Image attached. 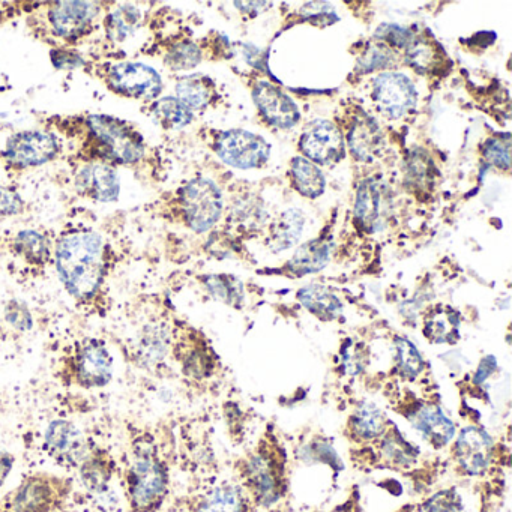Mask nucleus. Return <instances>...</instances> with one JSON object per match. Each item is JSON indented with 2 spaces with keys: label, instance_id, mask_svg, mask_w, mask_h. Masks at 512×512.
Listing matches in <instances>:
<instances>
[{
  "label": "nucleus",
  "instance_id": "nucleus-1",
  "mask_svg": "<svg viewBox=\"0 0 512 512\" xmlns=\"http://www.w3.org/2000/svg\"><path fill=\"white\" fill-rule=\"evenodd\" d=\"M56 271L68 295L82 310L103 314L107 280L115 254L97 230L74 227L59 236L53 253Z\"/></svg>",
  "mask_w": 512,
  "mask_h": 512
},
{
  "label": "nucleus",
  "instance_id": "nucleus-2",
  "mask_svg": "<svg viewBox=\"0 0 512 512\" xmlns=\"http://www.w3.org/2000/svg\"><path fill=\"white\" fill-rule=\"evenodd\" d=\"M128 512H158L169 494L170 472L154 434L134 428L119 466Z\"/></svg>",
  "mask_w": 512,
  "mask_h": 512
},
{
  "label": "nucleus",
  "instance_id": "nucleus-3",
  "mask_svg": "<svg viewBox=\"0 0 512 512\" xmlns=\"http://www.w3.org/2000/svg\"><path fill=\"white\" fill-rule=\"evenodd\" d=\"M77 121L85 133L80 158L86 164L136 166L145 158V140L127 121L107 115H89Z\"/></svg>",
  "mask_w": 512,
  "mask_h": 512
},
{
  "label": "nucleus",
  "instance_id": "nucleus-4",
  "mask_svg": "<svg viewBox=\"0 0 512 512\" xmlns=\"http://www.w3.org/2000/svg\"><path fill=\"white\" fill-rule=\"evenodd\" d=\"M115 361L103 340L86 337L65 347L53 367V376L65 388L85 391L106 388L113 379Z\"/></svg>",
  "mask_w": 512,
  "mask_h": 512
},
{
  "label": "nucleus",
  "instance_id": "nucleus-5",
  "mask_svg": "<svg viewBox=\"0 0 512 512\" xmlns=\"http://www.w3.org/2000/svg\"><path fill=\"white\" fill-rule=\"evenodd\" d=\"M73 494L74 481L68 476L32 472L0 497V512H62Z\"/></svg>",
  "mask_w": 512,
  "mask_h": 512
},
{
  "label": "nucleus",
  "instance_id": "nucleus-6",
  "mask_svg": "<svg viewBox=\"0 0 512 512\" xmlns=\"http://www.w3.org/2000/svg\"><path fill=\"white\" fill-rule=\"evenodd\" d=\"M97 77L113 94L145 103L155 100L163 91L160 74L139 62L98 65Z\"/></svg>",
  "mask_w": 512,
  "mask_h": 512
},
{
  "label": "nucleus",
  "instance_id": "nucleus-7",
  "mask_svg": "<svg viewBox=\"0 0 512 512\" xmlns=\"http://www.w3.org/2000/svg\"><path fill=\"white\" fill-rule=\"evenodd\" d=\"M97 2H52L47 4L43 26L46 34L64 44H77L94 32L100 14Z\"/></svg>",
  "mask_w": 512,
  "mask_h": 512
},
{
  "label": "nucleus",
  "instance_id": "nucleus-8",
  "mask_svg": "<svg viewBox=\"0 0 512 512\" xmlns=\"http://www.w3.org/2000/svg\"><path fill=\"white\" fill-rule=\"evenodd\" d=\"M176 200L185 226L196 233L211 230L223 212L220 188L206 178H196L188 182L181 188Z\"/></svg>",
  "mask_w": 512,
  "mask_h": 512
},
{
  "label": "nucleus",
  "instance_id": "nucleus-9",
  "mask_svg": "<svg viewBox=\"0 0 512 512\" xmlns=\"http://www.w3.org/2000/svg\"><path fill=\"white\" fill-rule=\"evenodd\" d=\"M43 449L47 457L65 470H77L94 442L67 419H55L44 431Z\"/></svg>",
  "mask_w": 512,
  "mask_h": 512
},
{
  "label": "nucleus",
  "instance_id": "nucleus-10",
  "mask_svg": "<svg viewBox=\"0 0 512 512\" xmlns=\"http://www.w3.org/2000/svg\"><path fill=\"white\" fill-rule=\"evenodd\" d=\"M61 152L58 139L49 131L29 130L14 134L7 142L5 158L14 169H32L55 160Z\"/></svg>",
  "mask_w": 512,
  "mask_h": 512
},
{
  "label": "nucleus",
  "instance_id": "nucleus-11",
  "mask_svg": "<svg viewBox=\"0 0 512 512\" xmlns=\"http://www.w3.org/2000/svg\"><path fill=\"white\" fill-rule=\"evenodd\" d=\"M221 161L236 169H257L268 161L271 146L263 137L244 130H230L221 134L215 145Z\"/></svg>",
  "mask_w": 512,
  "mask_h": 512
},
{
  "label": "nucleus",
  "instance_id": "nucleus-12",
  "mask_svg": "<svg viewBox=\"0 0 512 512\" xmlns=\"http://www.w3.org/2000/svg\"><path fill=\"white\" fill-rule=\"evenodd\" d=\"M373 100L385 118L395 121L415 109L418 91L404 74L383 73L374 80Z\"/></svg>",
  "mask_w": 512,
  "mask_h": 512
},
{
  "label": "nucleus",
  "instance_id": "nucleus-13",
  "mask_svg": "<svg viewBox=\"0 0 512 512\" xmlns=\"http://www.w3.org/2000/svg\"><path fill=\"white\" fill-rule=\"evenodd\" d=\"M10 254L16 266L31 277H40L53 262L55 244L38 230H22L10 241Z\"/></svg>",
  "mask_w": 512,
  "mask_h": 512
},
{
  "label": "nucleus",
  "instance_id": "nucleus-14",
  "mask_svg": "<svg viewBox=\"0 0 512 512\" xmlns=\"http://www.w3.org/2000/svg\"><path fill=\"white\" fill-rule=\"evenodd\" d=\"M301 149L308 160L323 166L338 163L344 157V136L331 121H314L305 127Z\"/></svg>",
  "mask_w": 512,
  "mask_h": 512
},
{
  "label": "nucleus",
  "instance_id": "nucleus-15",
  "mask_svg": "<svg viewBox=\"0 0 512 512\" xmlns=\"http://www.w3.org/2000/svg\"><path fill=\"white\" fill-rule=\"evenodd\" d=\"M392 197L388 187L377 179H367L356 193L355 217L368 233L380 232L391 212Z\"/></svg>",
  "mask_w": 512,
  "mask_h": 512
},
{
  "label": "nucleus",
  "instance_id": "nucleus-16",
  "mask_svg": "<svg viewBox=\"0 0 512 512\" xmlns=\"http://www.w3.org/2000/svg\"><path fill=\"white\" fill-rule=\"evenodd\" d=\"M77 473L88 493L101 496L110 490L113 479L119 475V463L110 449L94 443L77 467Z\"/></svg>",
  "mask_w": 512,
  "mask_h": 512
},
{
  "label": "nucleus",
  "instance_id": "nucleus-17",
  "mask_svg": "<svg viewBox=\"0 0 512 512\" xmlns=\"http://www.w3.org/2000/svg\"><path fill=\"white\" fill-rule=\"evenodd\" d=\"M77 193L92 202H116L121 194V182L109 164L88 163L74 179Z\"/></svg>",
  "mask_w": 512,
  "mask_h": 512
},
{
  "label": "nucleus",
  "instance_id": "nucleus-18",
  "mask_svg": "<svg viewBox=\"0 0 512 512\" xmlns=\"http://www.w3.org/2000/svg\"><path fill=\"white\" fill-rule=\"evenodd\" d=\"M254 103L269 125L287 130L298 124L299 110L289 95L268 82H259L253 91Z\"/></svg>",
  "mask_w": 512,
  "mask_h": 512
},
{
  "label": "nucleus",
  "instance_id": "nucleus-19",
  "mask_svg": "<svg viewBox=\"0 0 512 512\" xmlns=\"http://www.w3.org/2000/svg\"><path fill=\"white\" fill-rule=\"evenodd\" d=\"M455 455L464 472L479 475L487 469L491 458V440L485 431L467 427L461 431L455 445Z\"/></svg>",
  "mask_w": 512,
  "mask_h": 512
},
{
  "label": "nucleus",
  "instance_id": "nucleus-20",
  "mask_svg": "<svg viewBox=\"0 0 512 512\" xmlns=\"http://www.w3.org/2000/svg\"><path fill=\"white\" fill-rule=\"evenodd\" d=\"M347 145L359 161H371L382 151L383 136L379 125L364 112H356L347 128Z\"/></svg>",
  "mask_w": 512,
  "mask_h": 512
},
{
  "label": "nucleus",
  "instance_id": "nucleus-21",
  "mask_svg": "<svg viewBox=\"0 0 512 512\" xmlns=\"http://www.w3.org/2000/svg\"><path fill=\"white\" fill-rule=\"evenodd\" d=\"M305 218L298 209H289L278 215L277 220L271 224L268 245L274 253L289 250L301 238L304 230Z\"/></svg>",
  "mask_w": 512,
  "mask_h": 512
},
{
  "label": "nucleus",
  "instance_id": "nucleus-22",
  "mask_svg": "<svg viewBox=\"0 0 512 512\" xmlns=\"http://www.w3.org/2000/svg\"><path fill=\"white\" fill-rule=\"evenodd\" d=\"M329 257L331 244L323 238L314 239L296 250L289 262V269L296 275L314 274L328 265Z\"/></svg>",
  "mask_w": 512,
  "mask_h": 512
},
{
  "label": "nucleus",
  "instance_id": "nucleus-23",
  "mask_svg": "<svg viewBox=\"0 0 512 512\" xmlns=\"http://www.w3.org/2000/svg\"><path fill=\"white\" fill-rule=\"evenodd\" d=\"M442 47L427 35L413 37L406 47V64L421 74H430L442 67Z\"/></svg>",
  "mask_w": 512,
  "mask_h": 512
},
{
  "label": "nucleus",
  "instance_id": "nucleus-24",
  "mask_svg": "<svg viewBox=\"0 0 512 512\" xmlns=\"http://www.w3.org/2000/svg\"><path fill=\"white\" fill-rule=\"evenodd\" d=\"M142 23V14L139 8L131 7V5H122L109 11L104 17V28H106L107 37L112 43L121 44L128 38L136 34L137 29Z\"/></svg>",
  "mask_w": 512,
  "mask_h": 512
},
{
  "label": "nucleus",
  "instance_id": "nucleus-25",
  "mask_svg": "<svg viewBox=\"0 0 512 512\" xmlns=\"http://www.w3.org/2000/svg\"><path fill=\"white\" fill-rule=\"evenodd\" d=\"M415 425L437 448L446 445L454 436V424L437 407L428 406L419 410Z\"/></svg>",
  "mask_w": 512,
  "mask_h": 512
},
{
  "label": "nucleus",
  "instance_id": "nucleus-26",
  "mask_svg": "<svg viewBox=\"0 0 512 512\" xmlns=\"http://www.w3.org/2000/svg\"><path fill=\"white\" fill-rule=\"evenodd\" d=\"M298 298L308 311L323 320L335 319L343 311V304H341L340 299L331 290L316 286V284L304 287L298 293Z\"/></svg>",
  "mask_w": 512,
  "mask_h": 512
},
{
  "label": "nucleus",
  "instance_id": "nucleus-27",
  "mask_svg": "<svg viewBox=\"0 0 512 512\" xmlns=\"http://www.w3.org/2000/svg\"><path fill=\"white\" fill-rule=\"evenodd\" d=\"M460 317L449 307H436L425 319V337L433 343H452L458 338Z\"/></svg>",
  "mask_w": 512,
  "mask_h": 512
},
{
  "label": "nucleus",
  "instance_id": "nucleus-28",
  "mask_svg": "<svg viewBox=\"0 0 512 512\" xmlns=\"http://www.w3.org/2000/svg\"><path fill=\"white\" fill-rule=\"evenodd\" d=\"M212 95H214V86L205 76H188L176 83V98L188 109L193 110L205 109L211 103Z\"/></svg>",
  "mask_w": 512,
  "mask_h": 512
},
{
  "label": "nucleus",
  "instance_id": "nucleus-29",
  "mask_svg": "<svg viewBox=\"0 0 512 512\" xmlns=\"http://www.w3.org/2000/svg\"><path fill=\"white\" fill-rule=\"evenodd\" d=\"M292 178L296 190L308 199H317L325 191V176L307 158L298 157L292 161Z\"/></svg>",
  "mask_w": 512,
  "mask_h": 512
},
{
  "label": "nucleus",
  "instance_id": "nucleus-30",
  "mask_svg": "<svg viewBox=\"0 0 512 512\" xmlns=\"http://www.w3.org/2000/svg\"><path fill=\"white\" fill-rule=\"evenodd\" d=\"M151 112L155 121L166 130L184 128L193 121V112L175 97H166L155 101L152 104Z\"/></svg>",
  "mask_w": 512,
  "mask_h": 512
},
{
  "label": "nucleus",
  "instance_id": "nucleus-31",
  "mask_svg": "<svg viewBox=\"0 0 512 512\" xmlns=\"http://www.w3.org/2000/svg\"><path fill=\"white\" fill-rule=\"evenodd\" d=\"M250 479L259 499L274 502L278 496V479L274 469L265 458L257 457L250 464Z\"/></svg>",
  "mask_w": 512,
  "mask_h": 512
},
{
  "label": "nucleus",
  "instance_id": "nucleus-32",
  "mask_svg": "<svg viewBox=\"0 0 512 512\" xmlns=\"http://www.w3.org/2000/svg\"><path fill=\"white\" fill-rule=\"evenodd\" d=\"M386 419L382 410L371 403H364L356 409L353 416V428L358 436L374 439L385 430Z\"/></svg>",
  "mask_w": 512,
  "mask_h": 512
},
{
  "label": "nucleus",
  "instance_id": "nucleus-33",
  "mask_svg": "<svg viewBox=\"0 0 512 512\" xmlns=\"http://www.w3.org/2000/svg\"><path fill=\"white\" fill-rule=\"evenodd\" d=\"M202 61V52L196 44L191 41H176L167 49L164 62L173 71L191 70L197 67Z\"/></svg>",
  "mask_w": 512,
  "mask_h": 512
},
{
  "label": "nucleus",
  "instance_id": "nucleus-34",
  "mask_svg": "<svg viewBox=\"0 0 512 512\" xmlns=\"http://www.w3.org/2000/svg\"><path fill=\"white\" fill-rule=\"evenodd\" d=\"M205 286L214 298L229 305L241 304L244 298L241 283L230 275H209L205 278Z\"/></svg>",
  "mask_w": 512,
  "mask_h": 512
},
{
  "label": "nucleus",
  "instance_id": "nucleus-35",
  "mask_svg": "<svg viewBox=\"0 0 512 512\" xmlns=\"http://www.w3.org/2000/svg\"><path fill=\"white\" fill-rule=\"evenodd\" d=\"M196 512H242L241 496L235 488H218L200 502Z\"/></svg>",
  "mask_w": 512,
  "mask_h": 512
},
{
  "label": "nucleus",
  "instance_id": "nucleus-36",
  "mask_svg": "<svg viewBox=\"0 0 512 512\" xmlns=\"http://www.w3.org/2000/svg\"><path fill=\"white\" fill-rule=\"evenodd\" d=\"M395 346H397L398 367L401 368L403 374L415 377L416 374L421 373L424 361H422V356L418 349L406 338H398Z\"/></svg>",
  "mask_w": 512,
  "mask_h": 512
},
{
  "label": "nucleus",
  "instance_id": "nucleus-37",
  "mask_svg": "<svg viewBox=\"0 0 512 512\" xmlns=\"http://www.w3.org/2000/svg\"><path fill=\"white\" fill-rule=\"evenodd\" d=\"M509 152H511L509 140L490 139L485 142L484 148H482V155H484L485 160L491 166L503 170V172H508L511 169Z\"/></svg>",
  "mask_w": 512,
  "mask_h": 512
},
{
  "label": "nucleus",
  "instance_id": "nucleus-38",
  "mask_svg": "<svg viewBox=\"0 0 512 512\" xmlns=\"http://www.w3.org/2000/svg\"><path fill=\"white\" fill-rule=\"evenodd\" d=\"M394 61V52L389 49L385 44H376L371 46L368 52L359 59V67L365 71V73H371V71L379 70V68L388 67Z\"/></svg>",
  "mask_w": 512,
  "mask_h": 512
},
{
  "label": "nucleus",
  "instance_id": "nucleus-39",
  "mask_svg": "<svg viewBox=\"0 0 512 512\" xmlns=\"http://www.w3.org/2000/svg\"><path fill=\"white\" fill-rule=\"evenodd\" d=\"M376 37L383 41L385 46L406 49L415 35L398 25H382L377 29Z\"/></svg>",
  "mask_w": 512,
  "mask_h": 512
},
{
  "label": "nucleus",
  "instance_id": "nucleus-40",
  "mask_svg": "<svg viewBox=\"0 0 512 512\" xmlns=\"http://www.w3.org/2000/svg\"><path fill=\"white\" fill-rule=\"evenodd\" d=\"M431 163L425 155L416 154L407 164V179L412 181L413 187L427 188L431 184Z\"/></svg>",
  "mask_w": 512,
  "mask_h": 512
},
{
  "label": "nucleus",
  "instance_id": "nucleus-41",
  "mask_svg": "<svg viewBox=\"0 0 512 512\" xmlns=\"http://www.w3.org/2000/svg\"><path fill=\"white\" fill-rule=\"evenodd\" d=\"M5 319L17 331H31L32 326H34V320H32L28 307L19 301H11L7 305V308H5Z\"/></svg>",
  "mask_w": 512,
  "mask_h": 512
},
{
  "label": "nucleus",
  "instance_id": "nucleus-42",
  "mask_svg": "<svg viewBox=\"0 0 512 512\" xmlns=\"http://www.w3.org/2000/svg\"><path fill=\"white\" fill-rule=\"evenodd\" d=\"M304 19L310 20L311 23L322 26L331 25L332 22H337L338 17L335 16L334 8L325 2H311L302 8Z\"/></svg>",
  "mask_w": 512,
  "mask_h": 512
},
{
  "label": "nucleus",
  "instance_id": "nucleus-43",
  "mask_svg": "<svg viewBox=\"0 0 512 512\" xmlns=\"http://www.w3.org/2000/svg\"><path fill=\"white\" fill-rule=\"evenodd\" d=\"M22 197L14 190L0 188V218L13 217L22 212Z\"/></svg>",
  "mask_w": 512,
  "mask_h": 512
},
{
  "label": "nucleus",
  "instance_id": "nucleus-44",
  "mask_svg": "<svg viewBox=\"0 0 512 512\" xmlns=\"http://www.w3.org/2000/svg\"><path fill=\"white\" fill-rule=\"evenodd\" d=\"M460 511V500L451 491L437 494L428 503V512H458Z\"/></svg>",
  "mask_w": 512,
  "mask_h": 512
},
{
  "label": "nucleus",
  "instance_id": "nucleus-45",
  "mask_svg": "<svg viewBox=\"0 0 512 512\" xmlns=\"http://www.w3.org/2000/svg\"><path fill=\"white\" fill-rule=\"evenodd\" d=\"M52 61L53 65L59 68V70H73V68L83 64L82 58L79 55L67 49L53 50Z\"/></svg>",
  "mask_w": 512,
  "mask_h": 512
},
{
  "label": "nucleus",
  "instance_id": "nucleus-46",
  "mask_svg": "<svg viewBox=\"0 0 512 512\" xmlns=\"http://www.w3.org/2000/svg\"><path fill=\"white\" fill-rule=\"evenodd\" d=\"M16 457L5 449L0 448V487L5 484L10 473L13 472Z\"/></svg>",
  "mask_w": 512,
  "mask_h": 512
}]
</instances>
